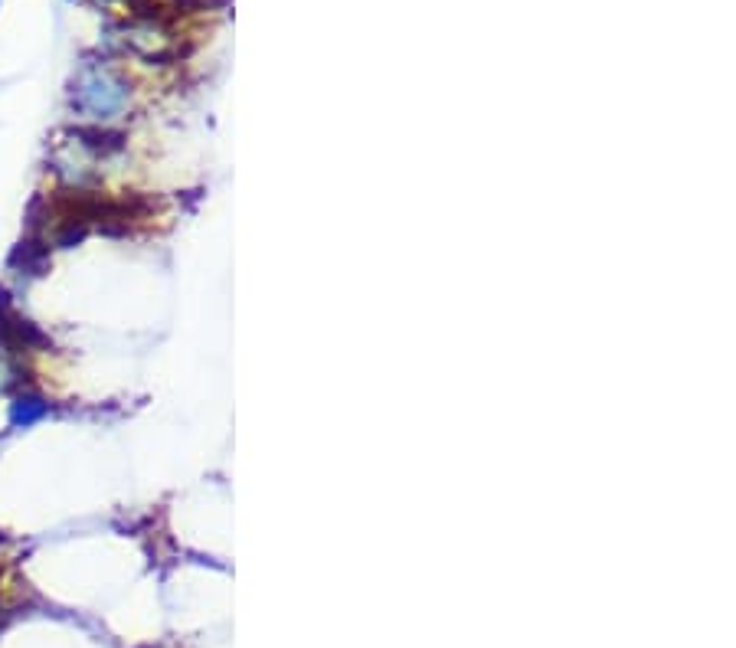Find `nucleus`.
I'll return each instance as SVG.
<instances>
[{"instance_id":"obj_1","label":"nucleus","mask_w":736,"mask_h":648,"mask_svg":"<svg viewBox=\"0 0 736 648\" xmlns=\"http://www.w3.org/2000/svg\"><path fill=\"white\" fill-rule=\"evenodd\" d=\"M72 105L86 118L95 122H112L125 112L128 105V86L105 66H89L79 72L76 86H72Z\"/></svg>"},{"instance_id":"obj_2","label":"nucleus","mask_w":736,"mask_h":648,"mask_svg":"<svg viewBox=\"0 0 736 648\" xmlns=\"http://www.w3.org/2000/svg\"><path fill=\"white\" fill-rule=\"evenodd\" d=\"M43 416H50V403H46L43 396H36V393H20L17 400L7 406L10 426H17V429H27L33 423H40Z\"/></svg>"},{"instance_id":"obj_3","label":"nucleus","mask_w":736,"mask_h":648,"mask_svg":"<svg viewBox=\"0 0 736 648\" xmlns=\"http://www.w3.org/2000/svg\"><path fill=\"white\" fill-rule=\"evenodd\" d=\"M105 4H112V0H105Z\"/></svg>"}]
</instances>
